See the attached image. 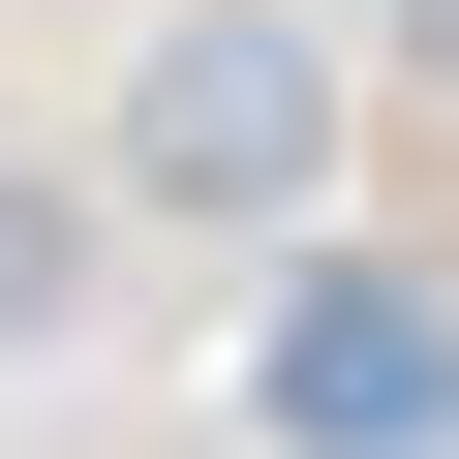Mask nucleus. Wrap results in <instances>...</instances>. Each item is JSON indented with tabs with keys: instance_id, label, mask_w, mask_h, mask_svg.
<instances>
[{
	"instance_id": "obj_1",
	"label": "nucleus",
	"mask_w": 459,
	"mask_h": 459,
	"mask_svg": "<svg viewBox=\"0 0 459 459\" xmlns=\"http://www.w3.org/2000/svg\"><path fill=\"white\" fill-rule=\"evenodd\" d=\"M92 153H123V214H184V246H307L337 214V31L307 0H184Z\"/></svg>"
},
{
	"instance_id": "obj_2",
	"label": "nucleus",
	"mask_w": 459,
	"mask_h": 459,
	"mask_svg": "<svg viewBox=\"0 0 459 459\" xmlns=\"http://www.w3.org/2000/svg\"><path fill=\"white\" fill-rule=\"evenodd\" d=\"M276 459H459V307L398 246H276Z\"/></svg>"
},
{
	"instance_id": "obj_3",
	"label": "nucleus",
	"mask_w": 459,
	"mask_h": 459,
	"mask_svg": "<svg viewBox=\"0 0 459 459\" xmlns=\"http://www.w3.org/2000/svg\"><path fill=\"white\" fill-rule=\"evenodd\" d=\"M123 246H153L123 153H0V368H62V337L123 307Z\"/></svg>"
}]
</instances>
